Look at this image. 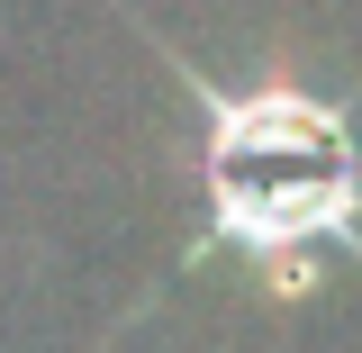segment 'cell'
Here are the masks:
<instances>
[{
  "mask_svg": "<svg viewBox=\"0 0 362 353\" xmlns=\"http://www.w3.org/2000/svg\"><path fill=\"white\" fill-rule=\"evenodd\" d=\"M190 173L209 236L281 290H308L335 254H362V145L317 91H199Z\"/></svg>",
  "mask_w": 362,
  "mask_h": 353,
  "instance_id": "1",
  "label": "cell"
}]
</instances>
